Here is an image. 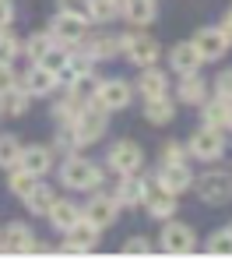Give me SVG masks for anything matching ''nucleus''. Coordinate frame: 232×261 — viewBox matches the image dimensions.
<instances>
[{
	"label": "nucleus",
	"mask_w": 232,
	"mask_h": 261,
	"mask_svg": "<svg viewBox=\"0 0 232 261\" xmlns=\"http://www.w3.org/2000/svg\"><path fill=\"white\" fill-rule=\"evenodd\" d=\"M102 176H106V170L98 163H92V159H85L81 152L63 155V163H60V184L67 191H98Z\"/></svg>",
	"instance_id": "obj_1"
},
{
	"label": "nucleus",
	"mask_w": 232,
	"mask_h": 261,
	"mask_svg": "<svg viewBox=\"0 0 232 261\" xmlns=\"http://www.w3.org/2000/svg\"><path fill=\"white\" fill-rule=\"evenodd\" d=\"M225 148H229V141H225L222 127H208V124H201L186 141V152L193 163H218L225 155Z\"/></svg>",
	"instance_id": "obj_2"
},
{
	"label": "nucleus",
	"mask_w": 232,
	"mask_h": 261,
	"mask_svg": "<svg viewBox=\"0 0 232 261\" xmlns=\"http://www.w3.org/2000/svg\"><path fill=\"white\" fill-rule=\"evenodd\" d=\"M74 134H78V141H81V148L85 145H95V141H102L106 138V130H109V113L88 99V102H81V110H78V117H74Z\"/></svg>",
	"instance_id": "obj_3"
},
{
	"label": "nucleus",
	"mask_w": 232,
	"mask_h": 261,
	"mask_svg": "<svg viewBox=\"0 0 232 261\" xmlns=\"http://www.w3.org/2000/svg\"><path fill=\"white\" fill-rule=\"evenodd\" d=\"M106 170L113 176H130L144 170V152H141L138 141L123 138V141H113L109 152H106Z\"/></svg>",
	"instance_id": "obj_4"
},
{
	"label": "nucleus",
	"mask_w": 232,
	"mask_h": 261,
	"mask_svg": "<svg viewBox=\"0 0 232 261\" xmlns=\"http://www.w3.org/2000/svg\"><path fill=\"white\" fill-rule=\"evenodd\" d=\"M193 194H197L204 205H211V208L229 205L232 201V176L225 173V170H208V173L193 176Z\"/></svg>",
	"instance_id": "obj_5"
},
{
	"label": "nucleus",
	"mask_w": 232,
	"mask_h": 261,
	"mask_svg": "<svg viewBox=\"0 0 232 261\" xmlns=\"http://www.w3.org/2000/svg\"><path fill=\"white\" fill-rule=\"evenodd\" d=\"M92 99L106 113H120V110H127L134 102V85L123 82V78H102V82H95Z\"/></svg>",
	"instance_id": "obj_6"
},
{
	"label": "nucleus",
	"mask_w": 232,
	"mask_h": 261,
	"mask_svg": "<svg viewBox=\"0 0 232 261\" xmlns=\"http://www.w3.org/2000/svg\"><path fill=\"white\" fill-rule=\"evenodd\" d=\"M123 57L134 64V67H151L162 60V43L155 36H144V32H123Z\"/></svg>",
	"instance_id": "obj_7"
},
{
	"label": "nucleus",
	"mask_w": 232,
	"mask_h": 261,
	"mask_svg": "<svg viewBox=\"0 0 232 261\" xmlns=\"http://www.w3.org/2000/svg\"><path fill=\"white\" fill-rule=\"evenodd\" d=\"M158 247H162L165 254H193V251H197V233H193L186 222L165 219V222H162V233H158Z\"/></svg>",
	"instance_id": "obj_8"
},
{
	"label": "nucleus",
	"mask_w": 232,
	"mask_h": 261,
	"mask_svg": "<svg viewBox=\"0 0 232 261\" xmlns=\"http://www.w3.org/2000/svg\"><path fill=\"white\" fill-rule=\"evenodd\" d=\"M81 216L88 219L92 226H98V229H109V226H116V219H120V205H116V198H113L109 191H95L92 198L81 205Z\"/></svg>",
	"instance_id": "obj_9"
},
{
	"label": "nucleus",
	"mask_w": 232,
	"mask_h": 261,
	"mask_svg": "<svg viewBox=\"0 0 232 261\" xmlns=\"http://www.w3.org/2000/svg\"><path fill=\"white\" fill-rule=\"evenodd\" d=\"M141 205H144V212L151 219H158V222H165V219H173L180 212V194H173V191H165V187H158L155 180L144 187V198H141Z\"/></svg>",
	"instance_id": "obj_10"
},
{
	"label": "nucleus",
	"mask_w": 232,
	"mask_h": 261,
	"mask_svg": "<svg viewBox=\"0 0 232 261\" xmlns=\"http://www.w3.org/2000/svg\"><path fill=\"white\" fill-rule=\"evenodd\" d=\"M63 237H67V244L60 247V254H88V251H95V247H98L102 229H98V226H92L88 219L81 216L74 226H71V229H67V233H63Z\"/></svg>",
	"instance_id": "obj_11"
},
{
	"label": "nucleus",
	"mask_w": 232,
	"mask_h": 261,
	"mask_svg": "<svg viewBox=\"0 0 232 261\" xmlns=\"http://www.w3.org/2000/svg\"><path fill=\"white\" fill-rule=\"evenodd\" d=\"M49 36H53V43L74 49V46H81V39L88 36V21H81V18H71V14H60V11H56V18L49 21Z\"/></svg>",
	"instance_id": "obj_12"
},
{
	"label": "nucleus",
	"mask_w": 232,
	"mask_h": 261,
	"mask_svg": "<svg viewBox=\"0 0 232 261\" xmlns=\"http://www.w3.org/2000/svg\"><path fill=\"white\" fill-rule=\"evenodd\" d=\"M18 166L43 180V176H49V173H53V166H56V152H53V145H25Z\"/></svg>",
	"instance_id": "obj_13"
},
{
	"label": "nucleus",
	"mask_w": 232,
	"mask_h": 261,
	"mask_svg": "<svg viewBox=\"0 0 232 261\" xmlns=\"http://www.w3.org/2000/svg\"><path fill=\"white\" fill-rule=\"evenodd\" d=\"M193 46L201 49L204 64L222 60V57L229 53V39L222 36V29H218V25H204V29H197V32H193Z\"/></svg>",
	"instance_id": "obj_14"
},
{
	"label": "nucleus",
	"mask_w": 232,
	"mask_h": 261,
	"mask_svg": "<svg viewBox=\"0 0 232 261\" xmlns=\"http://www.w3.org/2000/svg\"><path fill=\"white\" fill-rule=\"evenodd\" d=\"M151 180L141 173H130V176H116V191H113V198H116V205H120V212L123 208H141V198H144V187H148Z\"/></svg>",
	"instance_id": "obj_15"
},
{
	"label": "nucleus",
	"mask_w": 232,
	"mask_h": 261,
	"mask_svg": "<svg viewBox=\"0 0 232 261\" xmlns=\"http://www.w3.org/2000/svg\"><path fill=\"white\" fill-rule=\"evenodd\" d=\"M165 60H169V71H176V74H190V71H201V67H204V57H201V49L193 46V39L176 43L165 53Z\"/></svg>",
	"instance_id": "obj_16"
},
{
	"label": "nucleus",
	"mask_w": 232,
	"mask_h": 261,
	"mask_svg": "<svg viewBox=\"0 0 232 261\" xmlns=\"http://www.w3.org/2000/svg\"><path fill=\"white\" fill-rule=\"evenodd\" d=\"M78 49H85L95 64L98 60H113L116 53H123V36H113V32H98V36H85Z\"/></svg>",
	"instance_id": "obj_17"
},
{
	"label": "nucleus",
	"mask_w": 232,
	"mask_h": 261,
	"mask_svg": "<svg viewBox=\"0 0 232 261\" xmlns=\"http://www.w3.org/2000/svg\"><path fill=\"white\" fill-rule=\"evenodd\" d=\"M32 244H36V233L25 222H11L0 233V251H7V254H32Z\"/></svg>",
	"instance_id": "obj_18"
},
{
	"label": "nucleus",
	"mask_w": 232,
	"mask_h": 261,
	"mask_svg": "<svg viewBox=\"0 0 232 261\" xmlns=\"http://www.w3.org/2000/svg\"><path fill=\"white\" fill-rule=\"evenodd\" d=\"M134 92H138L141 99H158V95H169V74H165L158 64H151V67H141Z\"/></svg>",
	"instance_id": "obj_19"
},
{
	"label": "nucleus",
	"mask_w": 232,
	"mask_h": 261,
	"mask_svg": "<svg viewBox=\"0 0 232 261\" xmlns=\"http://www.w3.org/2000/svg\"><path fill=\"white\" fill-rule=\"evenodd\" d=\"M155 184H158V187H165V191H173V194H183V191H190V187H193V170H190L186 163L158 166Z\"/></svg>",
	"instance_id": "obj_20"
},
{
	"label": "nucleus",
	"mask_w": 232,
	"mask_h": 261,
	"mask_svg": "<svg viewBox=\"0 0 232 261\" xmlns=\"http://www.w3.org/2000/svg\"><path fill=\"white\" fill-rule=\"evenodd\" d=\"M120 14L134 25V29H144L158 18V0H120Z\"/></svg>",
	"instance_id": "obj_21"
},
{
	"label": "nucleus",
	"mask_w": 232,
	"mask_h": 261,
	"mask_svg": "<svg viewBox=\"0 0 232 261\" xmlns=\"http://www.w3.org/2000/svg\"><path fill=\"white\" fill-rule=\"evenodd\" d=\"M176 99L183 106H201L208 99V82L201 78V71H190V74H180V88H176Z\"/></svg>",
	"instance_id": "obj_22"
},
{
	"label": "nucleus",
	"mask_w": 232,
	"mask_h": 261,
	"mask_svg": "<svg viewBox=\"0 0 232 261\" xmlns=\"http://www.w3.org/2000/svg\"><path fill=\"white\" fill-rule=\"evenodd\" d=\"M46 219H49V226H53L56 233H67V229H71V226L81 219V205H74L71 198H56Z\"/></svg>",
	"instance_id": "obj_23"
},
{
	"label": "nucleus",
	"mask_w": 232,
	"mask_h": 261,
	"mask_svg": "<svg viewBox=\"0 0 232 261\" xmlns=\"http://www.w3.org/2000/svg\"><path fill=\"white\" fill-rule=\"evenodd\" d=\"M21 85L25 92L36 99V95H53V88H56V74H49L46 67H39V64H32L25 74H21Z\"/></svg>",
	"instance_id": "obj_24"
},
{
	"label": "nucleus",
	"mask_w": 232,
	"mask_h": 261,
	"mask_svg": "<svg viewBox=\"0 0 232 261\" xmlns=\"http://www.w3.org/2000/svg\"><path fill=\"white\" fill-rule=\"evenodd\" d=\"M60 194H56V187H49V184H36L21 201H25V208H28V216H49V208H53V201H56Z\"/></svg>",
	"instance_id": "obj_25"
},
{
	"label": "nucleus",
	"mask_w": 232,
	"mask_h": 261,
	"mask_svg": "<svg viewBox=\"0 0 232 261\" xmlns=\"http://www.w3.org/2000/svg\"><path fill=\"white\" fill-rule=\"evenodd\" d=\"M197 110H201V124L225 130V124H229V99H222V95H208Z\"/></svg>",
	"instance_id": "obj_26"
},
{
	"label": "nucleus",
	"mask_w": 232,
	"mask_h": 261,
	"mask_svg": "<svg viewBox=\"0 0 232 261\" xmlns=\"http://www.w3.org/2000/svg\"><path fill=\"white\" fill-rule=\"evenodd\" d=\"M173 117H176V106H173L169 95L144 99V120H148L151 127H165V124H173Z\"/></svg>",
	"instance_id": "obj_27"
},
{
	"label": "nucleus",
	"mask_w": 232,
	"mask_h": 261,
	"mask_svg": "<svg viewBox=\"0 0 232 261\" xmlns=\"http://www.w3.org/2000/svg\"><path fill=\"white\" fill-rule=\"evenodd\" d=\"M28 102H32V95L25 92V85H14V88H7V92L0 95V113H7V117H25V113H28Z\"/></svg>",
	"instance_id": "obj_28"
},
{
	"label": "nucleus",
	"mask_w": 232,
	"mask_h": 261,
	"mask_svg": "<svg viewBox=\"0 0 232 261\" xmlns=\"http://www.w3.org/2000/svg\"><path fill=\"white\" fill-rule=\"evenodd\" d=\"M78 110H81V99H74L71 92H63V95H60V99L49 106V117H53L56 124H74Z\"/></svg>",
	"instance_id": "obj_29"
},
{
	"label": "nucleus",
	"mask_w": 232,
	"mask_h": 261,
	"mask_svg": "<svg viewBox=\"0 0 232 261\" xmlns=\"http://www.w3.org/2000/svg\"><path fill=\"white\" fill-rule=\"evenodd\" d=\"M21 148H25V145H21L14 134H0V170L11 173V170L21 163Z\"/></svg>",
	"instance_id": "obj_30"
},
{
	"label": "nucleus",
	"mask_w": 232,
	"mask_h": 261,
	"mask_svg": "<svg viewBox=\"0 0 232 261\" xmlns=\"http://www.w3.org/2000/svg\"><path fill=\"white\" fill-rule=\"evenodd\" d=\"M53 152L63 159V155H74V152H81V141H78V134L71 124H60V130L53 134Z\"/></svg>",
	"instance_id": "obj_31"
},
{
	"label": "nucleus",
	"mask_w": 232,
	"mask_h": 261,
	"mask_svg": "<svg viewBox=\"0 0 232 261\" xmlns=\"http://www.w3.org/2000/svg\"><path fill=\"white\" fill-rule=\"evenodd\" d=\"M67 57H71V49H67V46L53 43V46L46 49V53H43V57L36 60V64H39V67H46L49 74H60V71L67 67Z\"/></svg>",
	"instance_id": "obj_32"
},
{
	"label": "nucleus",
	"mask_w": 232,
	"mask_h": 261,
	"mask_svg": "<svg viewBox=\"0 0 232 261\" xmlns=\"http://www.w3.org/2000/svg\"><path fill=\"white\" fill-rule=\"evenodd\" d=\"M36 184H39V176H32L28 170H21V166H14V170H11V176H7V191H11L14 198H25Z\"/></svg>",
	"instance_id": "obj_33"
},
{
	"label": "nucleus",
	"mask_w": 232,
	"mask_h": 261,
	"mask_svg": "<svg viewBox=\"0 0 232 261\" xmlns=\"http://www.w3.org/2000/svg\"><path fill=\"white\" fill-rule=\"evenodd\" d=\"M21 57V39L11 29H0V67H11Z\"/></svg>",
	"instance_id": "obj_34"
},
{
	"label": "nucleus",
	"mask_w": 232,
	"mask_h": 261,
	"mask_svg": "<svg viewBox=\"0 0 232 261\" xmlns=\"http://www.w3.org/2000/svg\"><path fill=\"white\" fill-rule=\"evenodd\" d=\"M204 254H211V258H229V254H232L229 229H215V233L204 240Z\"/></svg>",
	"instance_id": "obj_35"
},
{
	"label": "nucleus",
	"mask_w": 232,
	"mask_h": 261,
	"mask_svg": "<svg viewBox=\"0 0 232 261\" xmlns=\"http://www.w3.org/2000/svg\"><path fill=\"white\" fill-rule=\"evenodd\" d=\"M49 46H53V36H49V29H43V32H32V36L21 43V53H28V60L36 64V60L46 53Z\"/></svg>",
	"instance_id": "obj_36"
},
{
	"label": "nucleus",
	"mask_w": 232,
	"mask_h": 261,
	"mask_svg": "<svg viewBox=\"0 0 232 261\" xmlns=\"http://www.w3.org/2000/svg\"><path fill=\"white\" fill-rule=\"evenodd\" d=\"M67 71L74 74V78H88V74H95V60L85 53V49H71V57H67Z\"/></svg>",
	"instance_id": "obj_37"
},
{
	"label": "nucleus",
	"mask_w": 232,
	"mask_h": 261,
	"mask_svg": "<svg viewBox=\"0 0 232 261\" xmlns=\"http://www.w3.org/2000/svg\"><path fill=\"white\" fill-rule=\"evenodd\" d=\"M56 11L71 14V18H81V21L92 25V0H56Z\"/></svg>",
	"instance_id": "obj_38"
},
{
	"label": "nucleus",
	"mask_w": 232,
	"mask_h": 261,
	"mask_svg": "<svg viewBox=\"0 0 232 261\" xmlns=\"http://www.w3.org/2000/svg\"><path fill=\"white\" fill-rule=\"evenodd\" d=\"M190 159V152H186L183 141H165L162 145V155H158V163L162 166H173V163H186Z\"/></svg>",
	"instance_id": "obj_39"
},
{
	"label": "nucleus",
	"mask_w": 232,
	"mask_h": 261,
	"mask_svg": "<svg viewBox=\"0 0 232 261\" xmlns=\"http://www.w3.org/2000/svg\"><path fill=\"white\" fill-rule=\"evenodd\" d=\"M151 251H155V247H151L148 237H127L123 247H120V254H127V258H148Z\"/></svg>",
	"instance_id": "obj_40"
},
{
	"label": "nucleus",
	"mask_w": 232,
	"mask_h": 261,
	"mask_svg": "<svg viewBox=\"0 0 232 261\" xmlns=\"http://www.w3.org/2000/svg\"><path fill=\"white\" fill-rule=\"evenodd\" d=\"M120 14V0H92V21H113Z\"/></svg>",
	"instance_id": "obj_41"
},
{
	"label": "nucleus",
	"mask_w": 232,
	"mask_h": 261,
	"mask_svg": "<svg viewBox=\"0 0 232 261\" xmlns=\"http://www.w3.org/2000/svg\"><path fill=\"white\" fill-rule=\"evenodd\" d=\"M215 95H222V99L232 102V67L218 71V78H215Z\"/></svg>",
	"instance_id": "obj_42"
},
{
	"label": "nucleus",
	"mask_w": 232,
	"mask_h": 261,
	"mask_svg": "<svg viewBox=\"0 0 232 261\" xmlns=\"http://www.w3.org/2000/svg\"><path fill=\"white\" fill-rule=\"evenodd\" d=\"M14 85H21V74L14 71V64H11V67H0V95H4L7 88H14Z\"/></svg>",
	"instance_id": "obj_43"
},
{
	"label": "nucleus",
	"mask_w": 232,
	"mask_h": 261,
	"mask_svg": "<svg viewBox=\"0 0 232 261\" xmlns=\"http://www.w3.org/2000/svg\"><path fill=\"white\" fill-rule=\"evenodd\" d=\"M11 21H14V4L0 0V29H11Z\"/></svg>",
	"instance_id": "obj_44"
},
{
	"label": "nucleus",
	"mask_w": 232,
	"mask_h": 261,
	"mask_svg": "<svg viewBox=\"0 0 232 261\" xmlns=\"http://www.w3.org/2000/svg\"><path fill=\"white\" fill-rule=\"evenodd\" d=\"M218 29H222V36H225V39H229V46H232V11L222 18V25H218Z\"/></svg>",
	"instance_id": "obj_45"
},
{
	"label": "nucleus",
	"mask_w": 232,
	"mask_h": 261,
	"mask_svg": "<svg viewBox=\"0 0 232 261\" xmlns=\"http://www.w3.org/2000/svg\"><path fill=\"white\" fill-rule=\"evenodd\" d=\"M225 127H229V130H232V102H229V124H225Z\"/></svg>",
	"instance_id": "obj_46"
},
{
	"label": "nucleus",
	"mask_w": 232,
	"mask_h": 261,
	"mask_svg": "<svg viewBox=\"0 0 232 261\" xmlns=\"http://www.w3.org/2000/svg\"><path fill=\"white\" fill-rule=\"evenodd\" d=\"M225 229H229V237H232V222H229V226H225Z\"/></svg>",
	"instance_id": "obj_47"
}]
</instances>
